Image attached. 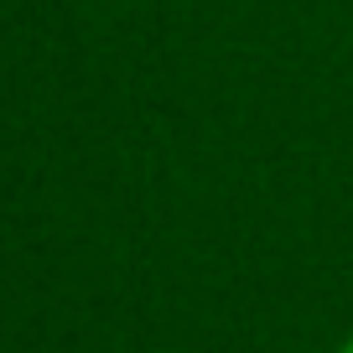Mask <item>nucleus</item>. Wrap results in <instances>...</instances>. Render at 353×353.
<instances>
[{
	"instance_id": "obj_1",
	"label": "nucleus",
	"mask_w": 353,
	"mask_h": 353,
	"mask_svg": "<svg viewBox=\"0 0 353 353\" xmlns=\"http://www.w3.org/2000/svg\"><path fill=\"white\" fill-rule=\"evenodd\" d=\"M338 353H353V332H348V343H343V348H338Z\"/></svg>"
}]
</instances>
